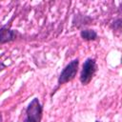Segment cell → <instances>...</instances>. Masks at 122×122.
Wrapping results in <instances>:
<instances>
[{
  "label": "cell",
  "mask_w": 122,
  "mask_h": 122,
  "mask_svg": "<svg viewBox=\"0 0 122 122\" xmlns=\"http://www.w3.org/2000/svg\"><path fill=\"white\" fill-rule=\"evenodd\" d=\"M27 117L24 122H40L42 116V107L38 98H33L26 110Z\"/></svg>",
  "instance_id": "1"
},
{
  "label": "cell",
  "mask_w": 122,
  "mask_h": 122,
  "mask_svg": "<svg viewBox=\"0 0 122 122\" xmlns=\"http://www.w3.org/2000/svg\"><path fill=\"white\" fill-rule=\"evenodd\" d=\"M78 63H79L78 59H74L64 68V70L62 71V72L60 73V76L58 78L59 85L65 84V83L72 80L75 77L77 71H78Z\"/></svg>",
  "instance_id": "2"
},
{
  "label": "cell",
  "mask_w": 122,
  "mask_h": 122,
  "mask_svg": "<svg viewBox=\"0 0 122 122\" xmlns=\"http://www.w3.org/2000/svg\"><path fill=\"white\" fill-rule=\"evenodd\" d=\"M96 71V63L92 58H88L84 64L80 74V81L83 85H87L92 80L94 72Z\"/></svg>",
  "instance_id": "3"
},
{
  "label": "cell",
  "mask_w": 122,
  "mask_h": 122,
  "mask_svg": "<svg viewBox=\"0 0 122 122\" xmlns=\"http://www.w3.org/2000/svg\"><path fill=\"white\" fill-rule=\"evenodd\" d=\"M15 39V33L13 30L6 28L0 29V44L10 42Z\"/></svg>",
  "instance_id": "4"
},
{
  "label": "cell",
  "mask_w": 122,
  "mask_h": 122,
  "mask_svg": "<svg viewBox=\"0 0 122 122\" xmlns=\"http://www.w3.org/2000/svg\"><path fill=\"white\" fill-rule=\"evenodd\" d=\"M80 34H81V37L87 41L95 40L97 38V33L93 30H81Z\"/></svg>",
  "instance_id": "5"
},
{
  "label": "cell",
  "mask_w": 122,
  "mask_h": 122,
  "mask_svg": "<svg viewBox=\"0 0 122 122\" xmlns=\"http://www.w3.org/2000/svg\"><path fill=\"white\" fill-rule=\"evenodd\" d=\"M95 122H99V121H95Z\"/></svg>",
  "instance_id": "6"
}]
</instances>
